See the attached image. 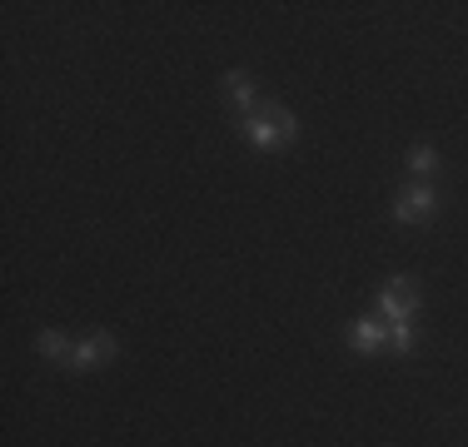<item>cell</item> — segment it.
<instances>
[{"instance_id": "2", "label": "cell", "mask_w": 468, "mask_h": 447, "mask_svg": "<svg viewBox=\"0 0 468 447\" xmlns=\"http://www.w3.org/2000/svg\"><path fill=\"white\" fill-rule=\"evenodd\" d=\"M399 224H429L433 214H439V194H433L429 184H414L409 194H399L394 199V209H388Z\"/></svg>"}, {"instance_id": "1", "label": "cell", "mask_w": 468, "mask_h": 447, "mask_svg": "<svg viewBox=\"0 0 468 447\" xmlns=\"http://www.w3.org/2000/svg\"><path fill=\"white\" fill-rule=\"evenodd\" d=\"M419 304H423V294H419V278L414 274H399V278H388V284L378 288V313H384V323L414 318Z\"/></svg>"}, {"instance_id": "4", "label": "cell", "mask_w": 468, "mask_h": 447, "mask_svg": "<svg viewBox=\"0 0 468 447\" xmlns=\"http://www.w3.org/2000/svg\"><path fill=\"white\" fill-rule=\"evenodd\" d=\"M120 353V343H115V333H90V338L75 348L70 358V373H90L95 363H105V358H115Z\"/></svg>"}, {"instance_id": "8", "label": "cell", "mask_w": 468, "mask_h": 447, "mask_svg": "<svg viewBox=\"0 0 468 447\" xmlns=\"http://www.w3.org/2000/svg\"><path fill=\"white\" fill-rule=\"evenodd\" d=\"M409 174H414V179H433V174H439V150L414 144V154H409Z\"/></svg>"}, {"instance_id": "5", "label": "cell", "mask_w": 468, "mask_h": 447, "mask_svg": "<svg viewBox=\"0 0 468 447\" xmlns=\"http://www.w3.org/2000/svg\"><path fill=\"white\" fill-rule=\"evenodd\" d=\"M219 89H225V99L234 109H244V115H260V89H254V80L244 70H229L225 80H219Z\"/></svg>"}, {"instance_id": "3", "label": "cell", "mask_w": 468, "mask_h": 447, "mask_svg": "<svg viewBox=\"0 0 468 447\" xmlns=\"http://www.w3.org/2000/svg\"><path fill=\"white\" fill-rule=\"evenodd\" d=\"M244 134H250V144H254V150H284V144H289L270 105H264L260 115H250V120H244Z\"/></svg>"}, {"instance_id": "7", "label": "cell", "mask_w": 468, "mask_h": 447, "mask_svg": "<svg viewBox=\"0 0 468 447\" xmlns=\"http://www.w3.org/2000/svg\"><path fill=\"white\" fill-rule=\"evenodd\" d=\"M36 348L46 353L50 363H60V368H70V358H75V348H70V338H65L60 328H46V333H40V338H36Z\"/></svg>"}, {"instance_id": "9", "label": "cell", "mask_w": 468, "mask_h": 447, "mask_svg": "<svg viewBox=\"0 0 468 447\" xmlns=\"http://www.w3.org/2000/svg\"><path fill=\"white\" fill-rule=\"evenodd\" d=\"M388 343H394V353H414V318L388 323Z\"/></svg>"}, {"instance_id": "6", "label": "cell", "mask_w": 468, "mask_h": 447, "mask_svg": "<svg viewBox=\"0 0 468 447\" xmlns=\"http://www.w3.org/2000/svg\"><path fill=\"white\" fill-rule=\"evenodd\" d=\"M349 343H354V353H378L388 343V323L384 318H359V323H349Z\"/></svg>"}, {"instance_id": "10", "label": "cell", "mask_w": 468, "mask_h": 447, "mask_svg": "<svg viewBox=\"0 0 468 447\" xmlns=\"http://www.w3.org/2000/svg\"><path fill=\"white\" fill-rule=\"evenodd\" d=\"M270 109H274V120H280V130H284V140H289V144H294V140H299V120H294V115H289V109H284V105H270Z\"/></svg>"}]
</instances>
